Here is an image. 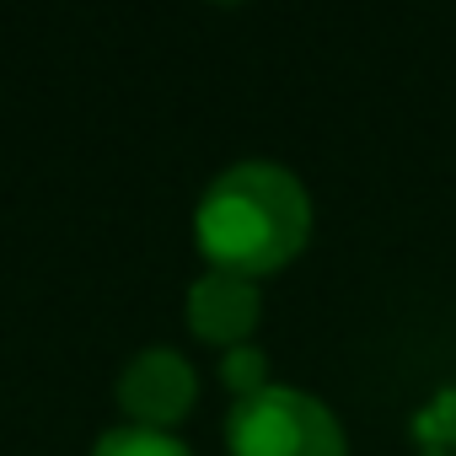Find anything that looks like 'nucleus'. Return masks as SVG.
Here are the masks:
<instances>
[{"mask_svg":"<svg viewBox=\"0 0 456 456\" xmlns=\"http://www.w3.org/2000/svg\"><path fill=\"white\" fill-rule=\"evenodd\" d=\"M193 232H199V248H204L209 269L253 280V274L285 269L306 248L312 199L285 167L237 161L204 188Z\"/></svg>","mask_w":456,"mask_h":456,"instance_id":"nucleus-1","label":"nucleus"},{"mask_svg":"<svg viewBox=\"0 0 456 456\" xmlns=\"http://www.w3.org/2000/svg\"><path fill=\"white\" fill-rule=\"evenodd\" d=\"M225 440H232V456H344L338 419L317 397L274 381L253 397H237Z\"/></svg>","mask_w":456,"mask_h":456,"instance_id":"nucleus-2","label":"nucleus"},{"mask_svg":"<svg viewBox=\"0 0 456 456\" xmlns=\"http://www.w3.org/2000/svg\"><path fill=\"white\" fill-rule=\"evenodd\" d=\"M193 365L177 349H145L118 376V403L140 429H172L193 408Z\"/></svg>","mask_w":456,"mask_h":456,"instance_id":"nucleus-3","label":"nucleus"},{"mask_svg":"<svg viewBox=\"0 0 456 456\" xmlns=\"http://www.w3.org/2000/svg\"><path fill=\"white\" fill-rule=\"evenodd\" d=\"M253 322H258V290H253V280L225 274V269H209L204 280H193V290H188V328L204 344L242 349L248 333H253Z\"/></svg>","mask_w":456,"mask_h":456,"instance_id":"nucleus-4","label":"nucleus"},{"mask_svg":"<svg viewBox=\"0 0 456 456\" xmlns=\"http://www.w3.org/2000/svg\"><path fill=\"white\" fill-rule=\"evenodd\" d=\"M92 456H193L183 440H172L167 429H140V424H124V429H108L97 440Z\"/></svg>","mask_w":456,"mask_h":456,"instance_id":"nucleus-5","label":"nucleus"},{"mask_svg":"<svg viewBox=\"0 0 456 456\" xmlns=\"http://www.w3.org/2000/svg\"><path fill=\"white\" fill-rule=\"evenodd\" d=\"M225 381H232V392H242V397H253V392H264L269 381H264V354L258 349H232L225 354Z\"/></svg>","mask_w":456,"mask_h":456,"instance_id":"nucleus-6","label":"nucleus"}]
</instances>
